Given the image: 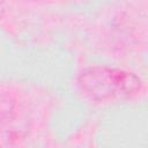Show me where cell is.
<instances>
[{
	"instance_id": "1",
	"label": "cell",
	"mask_w": 148,
	"mask_h": 148,
	"mask_svg": "<svg viewBox=\"0 0 148 148\" xmlns=\"http://www.w3.org/2000/svg\"><path fill=\"white\" fill-rule=\"evenodd\" d=\"M77 86L88 98L108 102L135 95L141 89L142 82L132 72L96 65L84 68L79 74Z\"/></svg>"
},
{
	"instance_id": "2",
	"label": "cell",
	"mask_w": 148,
	"mask_h": 148,
	"mask_svg": "<svg viewBox=\"0 0 148 148\" xmlns=\"http://www.w3.org/2000/svg\"><path fill=\"white\" fill-rule=\"evenodd\" d=\"M14 101L9 95L0 91V126L9 123L14 116Z\"/></svg>"
},
{
	"instance_id": "3",
	"label": "cell",
	"mask_w": 148,
	"mask_h": 148,
	"mask_svg": "<svg viewBox=\"0 0 148 148\" xmlns=\"http://www.w3.org/2000/svg\"><path fill=\"white\" fill-rule=\"evenodd\" d=\"M0 148H2V146H1V142H0Z\"/></svg>"
}]
</instances>
